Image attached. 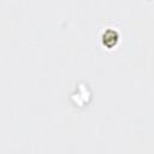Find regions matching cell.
I'll use <instances>...</instances> for the list:
<instances>
[{
	"label": "cell",
	"instance_id": "cell-1",
	"mask_svg": "<svg viewBox=\"0 0 154 154\" xmlns=\"http://www.w3.org/2000/svg\"><path fill=\"white\" fill-rule=\"evenodd\" d=\"M102 38H103V42H105L106 46H111V45H113V43L117 42L118 36H117V32H116L114 30H107V31L103 34Z\"/></svg>",
	"mask_w": 154,
	"mask_h": 154
}]
</instances>
